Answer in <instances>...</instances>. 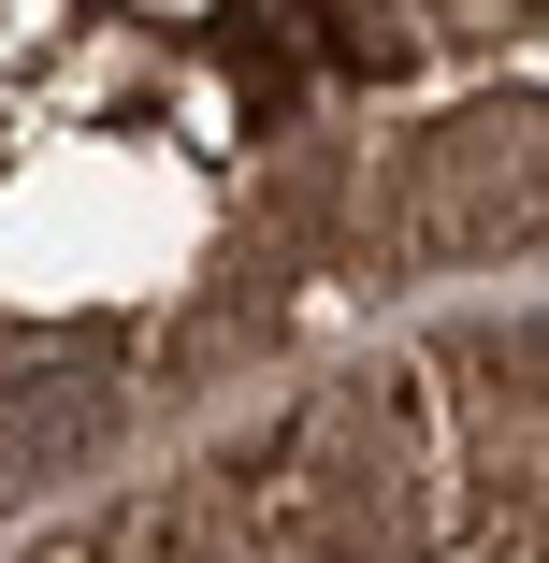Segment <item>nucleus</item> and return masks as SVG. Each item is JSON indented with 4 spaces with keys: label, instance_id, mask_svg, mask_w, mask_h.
I'll list each match as a JSON object with an SVG mask.
<instances>
[{
    "label": "nucleus",
    "instance_id": "nucleus-1",
    "mask_svg": "<svg viewBox=\"0 0 549 563\" xmlns=\"http://www.w3.org/2000/svg\"><path fill=\"white\" fill-rule=\"evenodd\" d=\"M405 261H506L549 246V117H463L449 145H419L391 188Z\"/></svg>",
    "mask_w": 549,
    "mask_h": 563
},
{
    "label": "nucleus",
    "instance_id": "nucleus-2",
    "mask_svg": "<svg viewBox=\"0 0 549 563\" xmlns=\"http://www.w3.org/2000/svg\"><path fill=\"white\" fill-rule=\"evenodd\" d=\"M289 492H304V520L333 534V549H391V520H405V405H391V390L304 405V433H289Z\"/></svg>",
    "mask_w": 549,
    "mask_h": 563
},
{
    "label": "nucleus",
    "instance_id": "nucleus-3",
    "mask_svg": "<svg viewBox=\"0 0 549 563\" xmlns=\"http://www.w3.org/2000/svg\"><path fill=\"white\" fill-rule=\"evenodd\" d=\"M117 376H15L0 390V477H73V463H101V448H117Z\"/></svg>",
    "mask_w": 549,
    "mask_h": 563
}]
</instances>
